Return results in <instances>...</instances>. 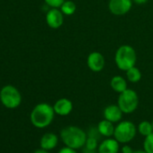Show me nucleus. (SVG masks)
<instances>
[{"mask_svg": "<svg viewBox=\"0 0 153 153\" xmlns=\"http://www.w3.org/2000/svg\"><path fill=\"white\" fill-rule=\"evenodd\" d=\"M132 153H147L144 149L143 150H140V149H138V150H133Z\"/></svg>", "mask_w": 153, "mask_h": 153, "instance_id": "cd10ccee", "label": "nucleus"}, {"mask_svg": "<svg viewBox=\"0 0 153 153\" xmlns=\"http://www.w3.org/2000/svg\"><path fill=\"white\" fill-rule=\"evenodd\" d=\"M126 76H127V79L131 83H137L141 79V73L140 69L134 66L129 68L128 70H126Z\"/></svg>", "mask_w": 153, "mask_h": 153, "instance_id": "dca6fc26", "label": "nucleus"}, {"mask_svg": "<svg viewBox=\"0 0 153 153\" xmlns=\"http://www.w3.org/2000/svg\"><path fill=\"white\" fill-rule=\"evenodd\" d=\"M132 2L137 5H143L148 2V0H132Z\"/></svg>", "mask_w": 153, "mask_h": 153, "instance_id": "393cba45", "label": "nucleus"}, {"mask_svg": "<svg viewBox=\"0 0 153 153\" xmlns=\"http://www.w3.org/2000/svg\"><path fill=\"white\" fill-rule=\"evenodd\" d=\"M83 153H98L97 149H87L85 148L83 149Z\"/></svg>", "mask_w": 153, "mask_h": 153, "instance_id": "a878e982", "label": "nucleus"}, {"mask_svg": "<svg viewBox=\"0 0 153 153\" xmlns=\"http://www.w3.org/2000/svg\"><path fill=\"white\" fill-rule=\"evenodd\" d=\"M85 148L89 149H97L98 148V140L92 137H88L85 144Z\"/></svg>", "mask_w": 153, "mask_h": 153, "instance_id": "aec40b11", "label": "nucleus"}, {"mask_svg": "<svg viewBox=\"0 0 153 153\" xmlns=\"http://www.w3.org/2000/svg\"><path fill=\"white\" fill-rule=\"evenodd\" d=\"M54 109L53 106L47 103H41L35 105V107L33 109L30 120L33 126L36 128H45L49 126L54 118Z\"/></svg>", "mask_w": 153, "mask_h": 153, "instance_id": "f03ea898", "label": "nucleus"}, {"mask_svg": "<svg viewBox=\"0 0 153 153\" xmlns=\"http://www.w3.org/2000/svg\"><path fill=\"white\" fill-rule=\"evenodd\" d=\"M117 105L123 114L133 113L139 105V97L137 93L132 89L127 88L123 92L120 93Z\"/></svg>", "mask_w": 153, "mask_h": 153, "instance_id": "423d86ee", "label": "nucleus"}, {"mask_svg": "<svg viewBox=\"0 0 153 153\" xmlns=\"http://www.w3.org/2000/svg\"><path fill=\"white\" fill-rule=\"evenodd\" d=\"M97 129H98V131L102 136L106 137V138H110V137L114 136L115 127L114 126V123L105 119V120H102L101 122L98 123Z\"/></svg>", "mask_w": 153, "mask_h": 153, "instance_id": "4468645a", "label": "nucleus"}, {"mask_svg": "<svg viewBox=\"0 0 153 153\" xmlns=\"http://www.w3.org/2000/svg\"><path fill=\"white\" fill-rule=\"evenodd\" d=\"M152 123V127H153V122H152V123Z\"/></svg>", "mask_w": 153, "mask_h": 153, "instance_id": "c85d7f7f", "label": "nucleus"}, {"mask_svg": "<svg viewBox=\"0 0 153 153\" xmlns=\"http://www.w3.org/2000/svg\"><path fill=\"white\" fill-rule=\"evenodd\" d=\"M123 111L118 105H109L104 110L105 119L112 123H119L123 118Z\"/></svg>", "mask_w": 153, "mask_h": 153, "instance_id": "9b49d317", "label": "nucleus"}, {"mask_svg": "<svg viewBox=\"0 0 153 153\" xmlns=\"http://www.w3.org/2000/svg\"><path fill=\"white\" fill-rule=\"evenodd\" d=\"M60 138L62 142L67 147L76 150L85 146L88 134L85 131L78 126L69 125L61 130Z\"/></svg>", "mask_w": 153, "mask_h": 153, "instance_id": "f257e3e1", "label": "nucleus"}, {"mask_svg": "<svg viewBox=\"0 0 153 153\" xmlns=\"http://www.w3.org/2000/svg\"><path fill=\"white\" fill-rule=\"evenodd\" d=\"M33 153H50V152H49V150H45L43 149H40L35 150Z\"/></svg>", "mask_w": 153, "mask_h": 153, "instance_id": "bb28decb", "label": "nucleus"}, {"mask_svg": "<svg viewBox=\"0 0 153 153\" xmlns=\"http://www.w3.org/2000/svg\"><path fill=\"white\" fill-rule=\"evenodd\" d=\"M121 151H122V153H132L133 152V149H132V148L131 146L125 144V145H123L122 147Z\"/></svg>", "mask_w": 153, "mask_h": 153, "instance_id": "5701e85b", "label": "nucleus"}, {"mask_svg": "<svg viewBox=\"0 0 153 153\" xmlns=\"http://www.w3.org/2000/svg\"><path fill=\"white\" fill-rule=\"evenodd\" d=\"M137 54L135 50L130 45H122L115 52L114 61L119 69L126 71L135 66Z\"/></svg>", "mask_w": 153, "mask_h": 153, "instance_id": "7ed1b4c3", "label": "nucleus"}, {"mask_svg": "<svg viewBox=\"0 0 153 153\" xmlns=\"http://www.w3.org/2000/svg\"><path fill=\"white\" fill-rule=\"evenodd\" d=\"M132 0H110L108 7L110 12L114 16H124L131 8Z\"/></svg>", "mask_w": 153, "mask_h": 153, "instance_id": "0eeeda50", "label": "nucleus"}, {"mask_svg": "<svg viewBox=\"0 0 153 153\" xmlns=\"http://www.w3.org/2000/svg\"><path fill=\"white\" fill-rule=\"evenodd\" d=\"M59 153H76V149H71V148L66 146V147L62 148V149L59 151Z\"/></svg>", "mask_w": 153, "mask_h": 153, "instance_id": "b1692460", "label": "nucleus"}, {"mask_svg": "<svg viewBox=\"0 0 153 153\" xmlns=\"http://www.w3.org/2000/svg\"><path fill=\"white\" fill-rule=\"evenodd\" d=\"M138 131L140 132V135H142L144 137L149 135L150 133L153 132L152 123L148 121H143V122L140 123V124L138 126Z\"/></svg>", "mask_w": 153, "mask_h": 153, "instance_id": "a211bd4d", "label": "nucleus"}, {"mask_svg": "<svg viewBox=\"0 0 153 153\" xmlns=\"http://www.w3.org/2000/svg\"><path fill=\"white\" fill-rule=\"evenodd\" d=\"M119 142L115 139L107 138L103 140L97 148L98 153H118L119 152Z\"/></svg>", "mask_w": 153, "mask_h": 153, "instance_id": "f8f14e48", "label": "nucleus"}, {"mask_svg": "<svg viewBox=\"0 0 153 153\" xmlns=\"http://www.w3.org/2000/svg\"><path fill=\"white\" fill-rule=\"evenodd\" d=\"M59 8L64 16H72L76 12V4L70 1V0H65L64 3L61 5Z\"/></svg>", "mask_w": 153, "mask_h": 153, "instance_id": "f3484780", "label": "nucleus"}, {"mask_svg": "<svg viewBox=\"0 0 153 153\" xmlns=\"http://www.w3.org/2000/svg\"><path fill=\"white\" fill-rule=\"evenodd\" d=\"M65 0H44V2L51 8H59Z\"/></svg>", "mask_w": 153, "mask_h": 153, "instance_id": "412c9836", "label": "nucleus"}, {"mask_svg": "<svg viewBox=\"0 0 153 153\" xmlns=\"http://www.w3.org/2000/svg\"><path fill=\"white\" fill-rule=\"evenodd\" d=\"M87 134H88V137L96 138V139H97V140H99L100 136H102L101 133L99 132L98 129H97V127H91V128L88 130V131Z\"/></svg>", "mask_w": 153, "mask_h": 153, "instance_id": "4be33fe9", "label": "nucleus"}, {"mask_svg": "<svg viewBox=\"0 0 153 153\" xmlns=\"http://www.w3.org/2000/svg\"><path fill=\"white\" fill-rule=\"evenodd\" d=\"M88 67L93 72H99L105 67V58L102 53L98 51L91 52L88 57Z\"/></svg>", "mask_w": 153, "mask_h": 153, "instance_id": "1a4fd4ad", "label": "nucleus"}, {"mask_svg": "<svg viewBox=\"0 0 153 153\" xmlns=\"http://www.w3.org/2000/svg\"><path fill=\"white\" fill-rule=\"evenodd\" d=\"M143 149L147 153H153V132L145 137L143 141Z\"/></svg>", "mask_w": 153, "mask_h": 153, "instance_id": "6ab92c4d", "label": "nucleus"}, {"mask_svg": "<svg viewBox=\"0 0 153 153\" xmlns=\"http://www.w3.org/2000/svg\"><path fill=\"white\" fill-rule=\"evenodd\" d=\"M58 140H59L58 136L55 133L47 132L42 137L41 141H40V145H41L42 149L50 151L57 146Z\"/></svg>", "mask_w": 153, "mask_h": 153, "instance_id": "ddd939ff", "label": "nucleus"}, {"mask_svg": "<svg viewBox=\"0 0 153 153\" xmlns=\"http://www.w3.org/2000/svg\"><path fill=\"white\" fill-rule=\"evenodd\" d=\"M0 101L5 107L15 109L21 105L22 96L16 88L12 85H7L0 90Z\"/></svg>", "mask_w": 153, "mask_h": 153, "instance_id": "20e7f679", "label": "nucleus"}, {"mask_svg": "<svg viewBox=\"0 0 153 153\" xmlns=\"http://www.w3.org/2000/svg\"><path fill=\"white\" fill-rule=\"evenodd\" d=\"M136 132L137 128L133 123L130 121H123L119 122L115 127L114 137L119 143L127 144L134 139Z\"/></svg>", "mask_w": 153, "mask_h": 153, "instance_id": "39448f33", "label": "nucleus"}, {"mask_svg": "<svg viewBox=\"0 0 153 153\" xmlns=\"http://www.w3.org/2000/svg\"><path fill=\"white\" fill-rule=\"evenodd\" d=\"M63 13L58 8H51L46 14V23L49 27L52 29H58L63 25Z\"/></svg>", "mask_w": 153, "mask_h": 153, "instance_id": "6e6552de", "label": "nucleus"}, {"mask_svg": "<svg viewBox=\"0 0 153 153\" xmlns=\"http://www.w3.org/2000/svg\"><path fill=\"white\" fill-rule=\"evenodd\" d=\"M111 88L117 93H122L127 89V82L121 76H114L110 81Z\"/></svg>", "mask_w": 153, "mask_h": 153, "instance_id": "2eb2a0df", "label": "nucleus"}, {"mask_svg": "<svg viewBox=\"0 0 153 153\" xmlns=\"http://www.w3.org/2000/svg\"><path fill=\"white\" fill-rule=\"evenodd\" d=\"M53 109L56 114L60 116H66L72 112L73 104L68 98H60L55 102L53 105Z\"/></svg>", "mask_w": 153, "mask_h": 153, "instance_id": "9d476101", "label": "nucleus"}]
</instances>
